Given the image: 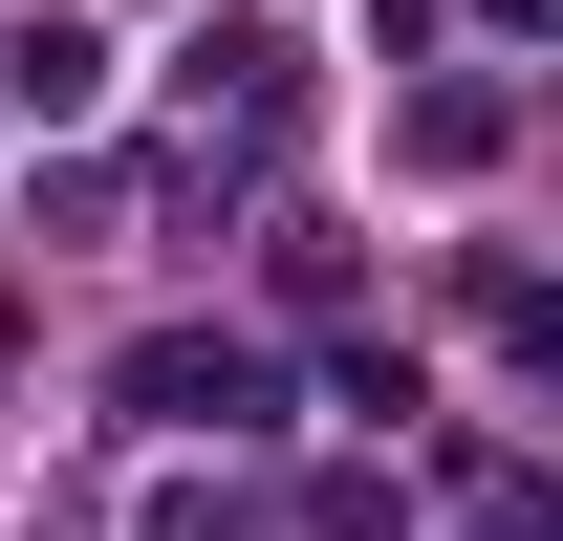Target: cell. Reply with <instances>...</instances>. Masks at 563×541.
Returning <instances> with one entry per match:
<instances>
[{
	"instance_id": "6da1fadb",
	"label": "cell",
	"mask_w": 563,
	"mask_h": 541,
	"mask_svg": "<svg viewBox=\"0 0 563 541\" xmlns=\"http://www.w3.org/2000/svg\"><path fill=\"white\" fill-rule=\"evenodd\" d=\"M131 411L152 433H282V368L217 346V325H174V346H131Z\"/></svg>"
},
{
	"instance_id": "277c9868",
	"label": "cell",
	"mask_w": 563,
	"mask_h": 541,
	"mask_svg": "<svg viewBox=\"0 0 563 541\" xmlns=\"http://www.w3.org/2000/svg\"><path fill=\"white\" fill-rule=\"evenodd\" d=\"M282 66H303L282 22H196V109H282Z\"/></svg>"
},
{
	"instance_id": "5b68a950",
	"label": "cell",
	"mask_w": 563,
	"mask_h": 541,
	"mask_svg": "<svg viewBox=\"0 0 563 541\" xmlns=\"http://www.w3.org/2000/svg\"><path fill=\"white\" fill-rule=\"evenodd\" d=\"M477 22H498V44H520V22H542V0H477Z\"/></svg>"
},
{
	"instance_id": "3957f363",
	"label": "cell",
	"mask_w": 563,
	"mask_h": 541,
	"mask_svg": "<svg viewBox=\"0 0 563 541\" xmlns=\"http://www.w3.org/2000/svg\"><path fill=\"white\" fill-rule=\"evenodd\" d=\"M498 131H520V109H498V87H412V109H390V152H412V174H477Z\"/></svg>"
},
{
	"instance_id": "7a4b0ae2",
	"label": "cell",
	"mask_w": 563,
	"mask_h": 541,
	"mask_svg": "<svg viewBox=\"0 0 563 541\" xmlns=\"http://www.w3.org/2000/svg\"><path fill=\"white\" fill-rule=\"evenodd\" d=\"M0 109L87 131V109H109V22H22V44H0Z\"/></svg>"
}]
</instances>
